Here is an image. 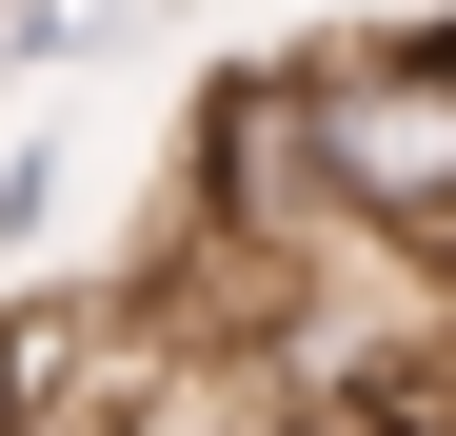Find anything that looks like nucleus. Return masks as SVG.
Returning <instances> with one entry per match:
<instances>
[{
    "mask_svg": "<svg viewBox=\"0 0 456 436\" xmlns=\"http://www.w3.org/2000/svg\"><path fill=\"white\" fill-rule=\"evenodd\" d=\"M80 40H119V0H20L0 20V60H80Z\"/></svg>",
    "mask_w": 456,
    "mask_h": 436,
    "instance_id": "f257e3e1",
    "label": "nucleus"
},
{
    "mask_svg": "<svg viewBox=\"0 0 456 436\" xmlns=\"http://www.w3.org/2000/svg\"><path fill=\"white\" fill-rule=\"evenodd\" d=\"M60 218V139H20V159H0V238H40Z\"/></svg>",
    "mask_w": 456,
    "mask_h": 436,
    "instance_id": "f03ea898",
    "label": "nucleus"
},
{
    "mask_svg": "<svg viewBox=\"0 0 456 436\" xmlns=\"http://www.w3.org/2000/svg\"><path fill=\"white\" fill-rule=\"evenodd\" d=\"M0 20H20V0H0Z\"/></svg>",
    "mask_w": 456,
    "mask_h": 436,
    "instance_id": "7ed1b4c3",
    "label": "nucleus"
}]
</instances>
